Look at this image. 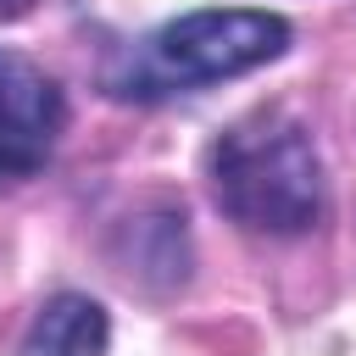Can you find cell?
Segmentation results:
<instances>
[{"instance_id": "3957f363", "label": "cell", "mask_w": 356, "mask_h": 356, "mask_svg": "<svg viewBox=\"0 0 356 356\" xmlns=\"http://www.w3.org/2000/svg\"><path fill=\"white\" fill-rule=\"evenodd\" d=\"M61 122H67V100L56 78H44L22 56H0V184L33 178L50 161Z\"/></svg>"}, {"instance_id": "6da1fadb", "label": "cell", "mask_w": 356, "mask_h": 356, "mask_svg": "<svg viewBox=\"0 0 356 356\" xmlns=\"http://www.w3.org/2000/svg\"><path fill=\"white\" fill-rule=\"evenodd\" d=\"M211 195L250 234H306L323 217V161L295 117L261 111L211 145Z\"/></svg>"}, {"instance_id": "7a4b0ae2", "label": "cell", "mask_w": 356, "mask_h": 356, "mask_svg": "<svg viewBox=\"0 0 356 356\" xmlns=\"http://www.w3.org/2000/svg\"><path fill=\"white\" fill-rule=\"evenodd\" d=\"M284 50H289V22L278 11H250V6L184 11L145 39V61L134 67V78L117 83V95L206 89V83L239 78L250 67H267Z\"/></svg>"}, {"instance_id": "277c9868", "label": "cell", "mask_w": 356, "mask_h": 356, "mask_svg": "<svg viewBox=\"0 0 356 356\" xmlns=\"http://www.w3.org/2000/svg\"><path fill=\"white\" fill-rule=\"evenodd\" d=\"M106 339H111L106 306L78 289H61L33 312L17 356H106Z\"/></svg>"}]
</instances>
